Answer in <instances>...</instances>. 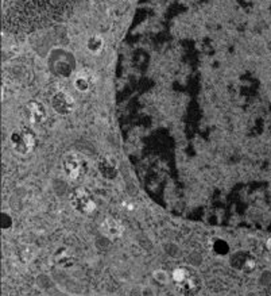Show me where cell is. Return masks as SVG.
<instances>
[{"label": "cell", "instance_id": "6da1fadb", "mask_svg": "<svg viewBox=\"0 0 271 296\" xmlns=\"http://www.w3.org/2000/svg\"><path fill=\"white\" fill-rule=\"evenodd\" d=\"M72 206L81 214H91L96 204L85 190H77L72 195Z\"/></svg>", "mask_w": 271, "mask_h": 296}, {"label": "cell", "instance_id": "7a4b0ae2", "mask_svg": "<svg viewBox=\"0 0 271 296\" xmlns=\"http://www.w3.org/2000/svg\"><path fill=\"white\" fill-rule=\"evenodd\" d=\"M101 232L105 237H108L110 239H117L123 235L124 227L119 221H116L114 218H108L103 222Z\"/></svg>", "mask_w": 271, "mask_h": 296}, {"label": "cell", "instance_id": "3957f363", "mask_svg": "<svg viewBox=\"0 0 271 296\" xmlns=\"http://www.w3.org/2000/svg\"><path fill=\"white\" fill-rule=\"evenodd\" d=\"M198 287H200V281H198V277L193 272H191V275L188 276V279L185 280L184 283H181L178 285L179 290L182 291L184 294H186V295L194 294L198 290Z\"/></svg>", "mask_w": 271, "mask_h": 296}, {"label": "cell", "instance_id": "277c9868", "mask_svg": "<svg viewBox=\"0 0 271 296\" xmlns=\"http://www.w3.org/2000/svg\"><path fill=\"white\" fill-rule=\"evenodd\" d=\"M65 169H66V173L75 179L80 173V164L75 158H66L65 160Z\"/></svg>", "mask_w": 271, "mask_h": 296}, {"label": "cell", "instance_id": "5b68a950", "mask_svg": "<svg viewBox=\"0 0 271 296\" xmlns=\"http://www.w3.org/2000/svg\"><path fill=\"white\" fill-rule=\"evenodd\" d=\"M192 271H189L188 268H177L175 271L173 272V275H172V277H173L174 283L177 285H179L181 283H184L185 280L188 279V276L191 275Z\"/></svg>", "mask_w": 271, "mask_h": 296}, {"label": "cell", "instance_id": "8992f818", "mask_svg": "<svg viewBox=\"0 0 271 296\" xmlns=\"http://www.w3.org/2000/svg\"><path fill=\"white\" fill-rule=\"evenodd\" d=\"M154 277H155L158 281H161V283H166L168 281V273L165 272V271H156L154 273Z\"/></svg>", "mask_w": 271, "mask_h": 296}]
</instances>
